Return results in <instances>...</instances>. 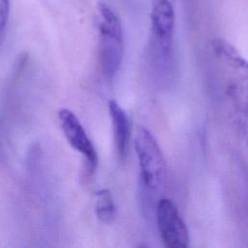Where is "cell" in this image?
<instances>
[{"label":"cell","mask_w":248,"mask_h":248,"mask_svg":"<svg viewBox=\"0 0 248 248\" xmlns=\"http://www.w3.org/2000/svg\"><path fill=\"white\" fill-rule=\"evenodd\" d=\"M134 146L139 165L140 195L142 208L147 216L151 215L152 217L166 185V161L156 139L142 125L136 127Z\"/></svg>","instance_id":"obj_1"},{"label":"cell","mask_w":248,"mask_h":248,"mask_svg":"<svg viewBox=\"0 0 248 248\" xmlns=\"http://www.w3.org/2000/svg\"><path fill=\"white\" fill-rule=\"evenodd\" d=\"M175 13L170 0H152L149 51L156 70L168 75L172 65Z\"/></svg>","instance_id":"obj_3"},{"label":"cell","mask_w":248,"mask_h":248,"mask_svg":"<svg viewBox=\"0 0 248 248\" xmlns=\"http://www.w3.org/2000/svg\"><path fill=\"white\" fill-rule=\"evenodd\" d=\"M108 111L112 125L114 146L120 159H124L131 136L130 120L123 108L115 101L110 100L108 103Z\"/></svg>","instance_id":"obj_7"},{"label":"cell","mask_w":248,"mask_h":248,"mask_svg":"<svg viewBox=\"0 0 248 248\" xmlns=\"http://www.w3.org/2000/svg\"><path fill=\"white\" fill-rule=\"evenodd\" d=\"M95 213L97 218L105 223L111 224L116 218V206L109 190L101 189L95 193Z\"/></svg>","instance_id":"obj_8"},{"label":"cell","mask_w":248,"mask_h":248,"mask_svg":"<svg viewBox=\"0 0 248 248\" xmlns=\"http://www.w3.org/2000/svg\"><path fill=\"white\" fill-rule=\"evenodd\" d=\"M27 63H28V54L27 53H21L16 60V63H15V70H14V76H15V78H18L22 72L24 71L25 67L27 66Z\"/></svg>","instance_id":"obj_10"},{"label":"cell","mask_w":248,"mask_h":248,"mask_svg":"<svg viewBox=\"0 0 248 248\" xmlns=\"http://www.w3.org/2000/svg\"><path fill=\"white\" fill-rule=\"evenodd\" d=\"M58 119L70 145L84 158L85 172L91 176L98 165L97 151L77 115L68 108L58 111Z\"/></svg>","instance_id":"obj_6"},{"label":"cell","mask_w":248,"mask_h":248,"mask_svg":"<svg viewBox=\"0 0 248 248\" xmlns=\"http://www.w3.org/2000/svg\"><path fill=\"white\" fill-rule=\"evenodd\" d=\"M213 58L229 107L240 120L248 118V61L221 38L211 43Z\"/></svg>","instance_id":"obj_2"},{"label":"cell","mask_w":248,"mask_h":248,"mask_svg":"<svg viewBox=\"0 0 248 248\" xmlns=\"http://www.w3.org/2000/svg\"><path fill=\"white\" fill-rule=\"evenodd\" d=\"M99 47L98 59L101 71L107 78L118 72L124 55V35L121 20L106 2L97 5Z\"/></svg>","instance_id":"obj_4"},{"label":"cell","mask_w":248,"mask_h":248,"mask_svg":"<svg viewBox=\"0 0 248 248\" xmlns=\"http://www.w3.org/2000/svg\"><path fill=\"white\" fill-rule=\"evenodd\" d=\"M154 217L160 237L166 247L185 248L190 237L187 227L174 203L167 198H161L155 207Z\"/></svg>","instance_id":"obj_5"},{"label":"cell","mask_w":248,"mask_h":248,"mask_svg":"<svg viewBox=\"0 0 248 248\" xmlns=\"http://www.w3.org/2000/svg\"><path fill=\"white\" fill-rule=\"evenodd\" d=\"M9 0H0V38L2 37L9 18Z\"/></svg>","instance_id":"obj_9"}]
</instances>
